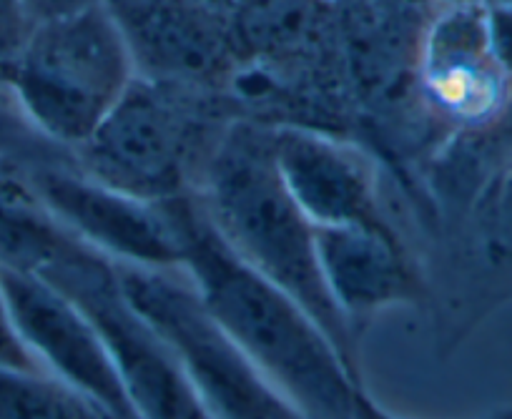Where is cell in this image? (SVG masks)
Segmentation results:
<instances>
[{
    "mask_svg": "<svg viewBox=\"0 0 512 419\" xmlns=\"http://www.w3.org/2000/svg\"><path fill=\"white\" fill-rule=\"evenodd\" d=\"M184 269L236 347L297 417H390L312 312L226 246L196 194Z\"/></svg>",
    "mask_w": 512,
    "mask_h": 419,
    "instance_id": "1",
    "label": "cell"
},
{
    "mask_svg": "<svg viewBox=\"0 0 512 419\" xmlns=\"http://www.w3.org/2000/svg\"><path fill=\"white\" fill-rule=\"evenodd\" d=\"M196 196L226 246L312 312L359 372V337L329 297L319 266L317 226L279 176L272 128L231 123Z\"/></svg>",
    "mask_w": 512,
    "mask_h": 419,
    "instance_id": "2",
    "label": "cell"
},
{
    "mask_svg": "<svg viewBox=\"0 0 512 419\" xmlns=\"http://www.w3.org/2000/svg\"><path fill=\"white\" fill-rule=\"evenodd\" d=\"M224 106L216 91L136 76L98 131L76 151L88 176L146 199L199 191L219 149Z\"/></svg>",
    "mask_w": 512,
    "mask_h": 419,
    "instance_id": "3",
    "label": "cell"
},
{
    "mask_svg": "<svg viewBox=\"0 0 512 419\" xmlns=\"http://www.w3.org/2000/svg\"><path fill=\"white\" fill-rule=\"evenodd\" d=\"M136 76L106 0L41 18L28 46L11 61V88L23 116L68 154L98 131Z\"/></svg>",
    "mask_w": 512,
    "mask_h": 419,
    "instance_id": "4",
    "label": "cell"
},
{
    "mask_svg": "<svg viewBox=\"0 0 512 419\" xmlns=\"http://www.w3.org/2000/svg\"><path fill=\"white\" fill-rule=\"evenodd\" d=\"M116 274L126 297L166 344L209 417H297L236 347L184 266L116 264Z\"/></svg>",
    "mask_w": 512,
    "mask_h": 419,
    "instance_id": "5",
    "label": "cell"
},
{
    "mask_svg": "<svg viewBox=\"0 0 512 419\" xmlns=\"http://www.w3.org/2000/svg\"><path fill=\"white\" fill-rule=\"evenodd\" d=\"M36 276L63 289L88 314L116 362L136 417H209L166 344L126 297L108 256L71 236L61 254Z\"/></svg>",
    "mask_w": 512,
    "mask_h": 419,
    "instance_id": "6",
    "label": "cell"
},
{
    "mask_svg": "<svg viewBox=\"0 0 512 419\" xmlns=\"http://www.w3.org/2000/svg\"><path fill=\"white\" fill-rule=\"evenodd\" d=\"M33 191L76 239L116 264L179 269L194 194L146 199L88 176L73 164L28 171Z\"/></svg>",
    "mask_w": 512,
    "mask_h": 419,
    "instance_id": "7",
    "label": "cell"
},
{
    "mask_svg": "<svg viewBox=\"0 0 512 419\" xmlns=\"http://www.w3.org/2000/svg\"><path fill=\"white\" fill-rule=\"evenodd\" d=\"M0 284L16 337L43 372L91 399L106 419L136 417L106 342L63 289L13 269H0Z\"/></svg>",
    "mask_w": 512,
    "mask_h": 419,
    "instance_id": "8",
    "label": "cell"
},
{
    "mask_svg": "<svg viewBox=\"0 0 512 419\" xmlns=\"http://www.w3.org/2000/svg\"><path fill=\"white\" fill-rule=\"evenodd\" d=\"M417 91L427 111L455 126L460 136L495 121L512 91V78L492 51L487 0L442 3L427 21Z\"/></svg>",
    "mask_w": 512,
    "mask_h": 419,
    "instance_id": "9",
    "label": "cell"
},
{
    "mask_svg": "<svg viewBox=\"0 0 512 419\" xmlns=\"http://www.w3.org/2000/svg\"><path fill=\"white\" fill-rule=\"evenodd\" d=\"M128 43L136 73L184 86H229L234 48L206 0H106Z\"/></svg>",
    "mask_w": 512,
    "mask_h": 419,
    "instance_id": "10",
    "label": "cell"
},
{
    "mask_svg": "<svg viewBox=\"0 0 512 419\" xmlns=\"http://www.w3.org/2000/svg\"><path fill=\"white\" fill-rule=\"evenodd\" d=\"M284 186L314 226L382 224L377 164L352 141L307 123L272 128Z\"/></svg>",
    "mask_w": 512,
    "mask_h": 419,
    "instance_id": "11",
    "label": "cell"
},
{
    "mask_svg": "<svg viewBox=\"0 0 512 419\" xmlns=\"http://www.w3.org/2000/svg\"><path fill=\"white\" fill-rule=\"evenodd\" d=\"M317 251L329 297L357 337L387 309L425 299L420 266L387 221L317 226Z\"/></svg>",
    "mask_w": 512,
    "mask_h": 419,
    "instance_id": "12",
    "label": "cell"
},
{
    "mask_svg": "<svg viewBox=\"0 0 512 419\" xmlns=\"http://www.w3.org/2000/svg\"><path fill=\"white\" fill-rule=\"evenodd\" d=\"M472 249L482 269L512 297V156L497 166L470 201Z\"/></svg>",
    "mask_w": 512,
    "mask_h": 419,
    "instance_id": "13",
    "label": "cell"
},
{
    "mask_svg": "<svg viewBox=\"0 0 512 419\" xmlns=\"http://www.w3.org/2000/svg\"><path fill=\"white\" fill-rule=\"evenodd\" d=\"M0 419H106L101 409L43 369L0 364Z\"/></svg>",
    "mask_w": 512,
    "mask_h": 419,
    "instance_id": "14",
    "label": "cell"
},
{
    "mask_svg": "<svg viewBox=\"0 0 512 419\" xmlns=\"http://www.w3.org/2000/svg\"><path fill=\"white\" fill-rule=\"evenodd\" d=\"M0 161L16 164L18 169L28 164L31 171L41 166H76V156L43 138L23 116L11 88V61H0Z\"/></svg>",
    "mask_w": 512,
    "mask_h": 419,
    "instance_id": "15",
    "label": "cell"
},
{
    "mask_svg": "<svg viewBox=\"0 0 512 419\" xmlns=\"http://www.w3.org/2000/svg\"><path fill=\"white\" fill-rule=\"evenodd\" d=\"M36 13L28 0H0V61H16L36 31Z\"/></svg>",
    "mask_w": 512,
    "mask_h": 419,
    "instance_id": "16",
    "label": "cell"
},
{
    "mask_svg": "<svg viewBox=\"0 0 512 419\" xmlns=\"http://www.w3.org/2000/svg\"><path fill=\"white\" fill-rule=\"evenodd\" d=\"M0 364H13V367H26V369H41L28 352L23 349L21 339L16 337L11 317H8L6 297H3V284H0Z\"/></svg>",
    "mask_w": 512,
    "mask_h": 419,
    "instance_id": "17",
    "label": "cell"
},
{
    "mask_svg": "<svg viewBox=\"0 0 512 419\" xmlns=\"http://www.w3.org/2000/svg\"><path fill=\"white\" fill-rule=\"evenodd\" d=\"M28 3H31L33 13H36V18L41 21V18L71 11V8L83 6V3H91V0H28Z\"/></svg>",
    "mask_w": 512,
    "mask_h": 419,
    "instance_id": "18",
    "label": "cell"
},
{
    "mask_svg": "<svg viewBox=\"0 0 512 419\" xmlns=\"http://www.w3.org/2000/svg\"><path fill=\"white\" fill-rule=\"evenodd\" d=\"M21 179H26V176L18 174V166L16 164L0 161V189H3V186L16 184V181H21Z\"/></svg>",
    "mask_w": 512,
    "mask_h": 419,
    "instance_id": "19",
    "label": "cell"
},
{
    "mask_svg": "<svg viewBox=\"0 0 512 419\" xmlns=\"http://www.w3.org/2000/svg\"><path fill=\"white\" fill-rule=\"evenodd\" d=\"M490 3H497V6H502V8H510V11H512V0H490Z\"/></svg>",
    "mask_w": 512,
    "mask_h": 419,
    "instance_id": "20",
    "label": "cell"
},
{
    "mask_svg": "<svg viewBox=\"0 0 512 419\" xmlns=\"http://www.w3.org/2000/svg\"><path fill=\"white\" fill-rule=\"evenodd\" d=\"M500 417H512V404H510V407H507V409H502Z\"/></svg>",
    "mask_w": 512,
    "mask_h": 419,
    "instance_id": "21",
    "label": "cell"
},
{
    "mask_svg": "<svg viewBox=\"0 0 512 419\" xmlns=\"http://www.w3.org/2000/svg\"><path fill=\"white\" fill-rule=\"evenodd\" d=\"M332 3H337V6H339V3H349V0H332Z\"/></svg>",
    "mask_w": 512,
    "mask_h": 419,
    "instance_id": "22",
    "label": "cell"
},
{
    "mask_svg": "<svg viewBox=\"0 0 512 419\" xmlns=\"http://www.w3.org/2000/svg\"><path fill=\"white\" fill-rule=\"evenodd\" d=\"M402 3H420V0H402Z\"/></svg>",
    "mask_w": 512,
    "mask_h": 419,
    "instance_id": "23",
    "label": "cell"
},
{
    "mask_svg": "<svg viewBox=\"0 0 512 419\" xmlns=\"http://www.w3.org/2000/svg\"><path fill=\"white\" fill-rule=\"evenodd\" d=\"M442 3H455V0H442Z\"/></svg>",
    "mask_w": 512,
    "mask_h": 419,
    "instance_id": "24",
    "label": "cell"
}]
</instances>
